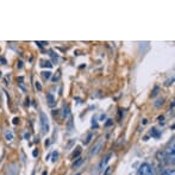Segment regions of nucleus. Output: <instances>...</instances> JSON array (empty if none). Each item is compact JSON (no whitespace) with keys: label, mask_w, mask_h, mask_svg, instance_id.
<instances>
[{"label":"nucleus","mask_w":175,"mask_h":175,"mask_svg":"<svg viewBox=\"0 0 175 175\" xmlns=\"http://www.w3.org/2000/svg\"><path fill=\"white\" fill-rule=\"evenodd\" d=\"M78 175H80V174H78Z\"/></svg>","instance_id":"15"},{"label":"nucleus","mask_w":175,"mask_h":175,"mask_svg":"<svg viewBox=\"0 0 175 175\" xmlns=\"http://www.w3.org/2000/svg\"><path fill=\"white\" fill-rule=\"evenodd\" d=\"M5 138H6V141H7V142H11L12 139H13V134H12L10 130H7L5 132Z\"/></svg>","instance_id":"4"},{"label":"nucleus","mask_w":175,"mask_h":175,"mask_svg":"<svg viewBox=\"0 0 175 175\" xmlns=\"http://www.w3.org/2000/svg\"><path fill=\"white\" fill-rule=\"evenodd\" d=\"M43 75H44V78H45V79H49V78H50V72H45Z\"/></svg>","instance_id":"13"},{"label":"nucleus","mask_w":175,"mask_h":175,"mask_svg":"<svg viewBox=\"0 0 175 175\" xmlns=\"http://www.w3.org/2000/svg\"><path fill=\"white\" fill-rule=\"evenodd\" d=\"M91 138H92V135H89L88 137H87V139H86V141L84 142V143H85V144H88V143H89V141H91Z\"/></svg>","instance_id":"10"},{"label":"nucleus","mask_w":175,"mask_h":175,"mask_svg":"<svg viewBox=\"0 0 175 175\" xmlns=\"http://www.w3.org/2000/svg\"><path fill=\"white\" fill-rule=\"evenodd\" d=\"M110 172H111V168H110V167H106V169H105V173H104V175H110Z\"/></svg>","instance_id":"8"},{"label":"nucleus","mask_w":175,"mask_h":175,"mask_svg":"<svg viewBox=\"0 0 175 175\" xmlns=\"http://www.w3.org/2000/svg\"><path fill=\"white\" fill-rule=\"evenodd\" d=\"M41 125H42V130L43 132L47 134L49 131V123H48V118L47 116L43 113V112H41Z\"/></svg>","instance_id":"2"},{"label":"nucleus","mask_w":175,"mask_h":175,"mask_svg":"<svg viewBox=\"0 0 175 175\" xmlns=\"http://www.w3.org/2000/svg\"><path fill=\"white\" fill-rule=\"evenodd\" d=\"M81 162H82V159H79V160H78V161L74 163V168H75V167H78V166L81 163Z\"/></svg>","instance_id":"9"},{"label":"nucleus","mask_w":175,"mask_h":175,"mask_svg":"<svg viewBox=\"0 0 175 175\" xmlns=\"http://www.w3.org/2000/svg\"><path fill=\"white\" fill-rule=\"evenodd\" d=\"M47 98H48V104H49V106H54L55 105V99H54V97L51 94H48Z\"/></svg>","instance_id":"5"},{"label":"nucleus","mask_w":175,"mask_h":175,"mask_svg":"<svg viewBox=\"0 0 175 175\" xmlns=\"http://www.w3.org/2000/svg\"><path fill=\"white\" fill-rule=\"evenodd\" d=\"M138 175H156V173H155L151 164L143 163V164H141L139 169H138Z\"/></svg>","instance_id":"1"},{"label":"nucleus","mask_w":175,"mask_h":175,"mask_svg":"<svg viewBox=\"0 0 175 175\" xmlns=\"http://www.w3.org/2000/svg\"><path fill=\"white\" fill-rule=\"evenodd\" d=\"M162 104H163V99L157 100V103H155V105H156V106H160V105H162Z\"/></svg>","instance_id":"11"},{"label":"nucleus","mask_w":175,"mask_h":175,"mask_svg":"<svg viewBox=\"0 0 175 175\" xmlns=\"http://www.w3.org/2000/svg\"><path fill=\"white\" fill-rule=\"evenodd\" d=\"M36 87H37V88H38V89H39V91H41V89H42V86H41V85H39V84H38V82H36Z\"/></svg>","instance_id":"14"},{"label":"nucleus","mask_w":175,"mask_h":175,"mask_svg":"<svg viewBox=\"0 0 175 175\" xmlns=\"http://www.w3.org/2000/svg\"><path fill=\"white\" fill-rule=\"evenodd\" d=\"M111 156H112V154H109V155H107V156H106V157H105V160H103L101 162H100V164H99V168H100V169H103V168H104L106 164H107V162L110 161Z\"/></svg>","instance_id":"3"},{"label":"nucleus","mask_w":175,"mask_h":175,"mask_svg":"<svg viewBox=\"0 0 175 175\" xmlns=\"http://www.w3.org/2000/svg\"><path fill=\"white\" fill-rule=\"evenodd\" d=\"M162 175H175V170L174 169H164L162 172Z\"/></svg>","instance_id":"6"},{"label":"nucleus","mask_w":175,"mask_h":175,"mask_svg":"<svg viewBox=\"0 0 175 175\" xmlns=\"http://www.w3.org/2000/svg\"><path fill=\"white\" fill-rule=\"evenodd\" d=\"M151 135L155 137H159V132L156 131V129H151Z\"/></svg>","instance_id":"7"},{"label":"nucleus","mask_w":175,"mask_h":175,"mask_svg":"<svg viewBox=\"0 0 175 175\" xmlns=\"http://www.w3.org/2000/svg\"><path fill=\"white\" fill-rule=\"evenodd\" d=\"M53 156H54V159H53V162H55L56 160H57V156H59V154H57V153H54V154H53Z\"/></svg>","instance_id":"12"}]
</instances>
